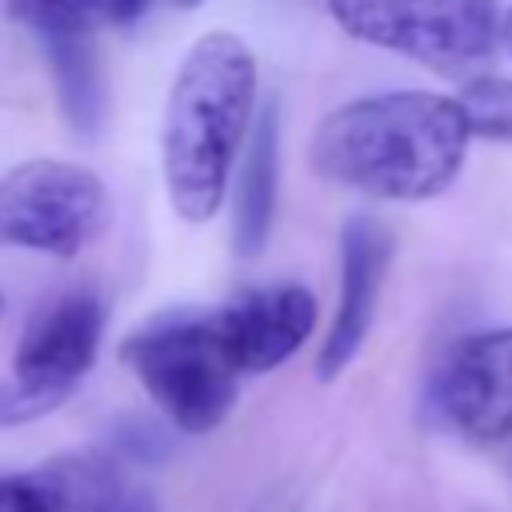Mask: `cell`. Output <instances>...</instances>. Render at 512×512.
<instances>
[{"instance_id": "14", "label": "cell", "mask_w": 512, "mask_h": 512, "mask_svg": "<svg viewBox=\"0 0 512 512\" xmlns=\"http://www.w3.org/2000/svg\"><path fill=\"white\" fill-rule=\"evenodd\" d=\"M452 100L464 116L468 136L512 144V80L508 76H492V72L472 76Z\"/></svg>"}, {"instance_id": "4", "label": "cell", "mask_w": 512, "mask_h": 512, "mask_svg": "<svg viewBox=\"0 0 512 512\" xmlns=\"http://www.w3.org/2000/svg\"><path fill=\"white\" fill-rule=\"evenodd\" d=\"M328 12L352 40L428 68L484 60L500 40L496 0H328Z\"/></svg>"}, {"instance_id": "16", "label": "cell", "mask_w": 512, "mask_h": 512, "mask_svg": "<svg viewBox=\"0 0 512 512\" xmlns=\"http://www.w3.org/2000/svg\"><path fill=\"white\" fill-rule=\"evenodd\" d=\"M172 4H180V8H200L204 0H172Z\"/></svg>"}, {"instance_id": "15", "label": "cell", "mask_w": 512, "mask_h": 512, "mask_svg": "<svg viewBox=\"0 0 512 512\" xmlns=\"http://www.w3.org/2000/svg\"><path fill=\"white\" fill-rule=\"evenodd\" d=\"M500 40H504V48H508V56H512V4H508L504 16H500Z\"/></svg>"}, {"instance_id": "10", "label": "cell", "mask_w": 512, "mask_h": 512, "mask_svg": "<svg viewBox=\"0 0 512 512\" xmlns=\"http://www.w3.org/2000/svg\"><path fill=\"white\" fill-rule=\"evenodd\" d=\"M392 268V232L372 216H352L340 232V300L316 352V376L336 380L368 340L384 276Z\"/></svg>"}, {"instance_id": "1", "label": "cell", "mask_w": 512, "mask_h": 512, "mask_svg": "<svg viewBox=\"0 0 512 512\" xmlns=\"http://www.w3.org/2000/svg\"><path fill=\"white\" fill-rule=\"evenodd\" d=\"M468 128L452 96L404 88L332 108L312 136L324 180L376 200H432L464 168Z\"/></svg>"}, {"instance_id": "7", "label": "cell", "mask_w": 512, "mask_h": 512, "mask_svg": "<svg viewBox=\"0 0 512 512\" xmlns=\"http://www.w3.org/2000/svg\"><path fill=\"white\" fill-rule=\"evenodd\" d=\"M432 408L468 444L512 440V328L456 340L432 376Z\"/></svg>"}, {"instance_id": "2", "label": "cell", "mask_w": 512, "mask_h": 512, "mask_svg": "<svg viewBox=\"0 0 512 512\" xmlns=\"http://www.w3.org/2000/svg\"><path fill=\"white\" fill-rule=\"evenodd\" d=\"M256 88V56L236 32H204L184 52L160 120L164 188L180 220L204 224L220 212L256 120Z\"/></svg>"}, {"instance_id": "17", "label": "cell", "mask_w": 512, "mask_h": 512, "mask_svg": "<svg viewBox=\"0 0 512 512\" xmlns=\"http://www.w3.org/2000/svg\"><path fill=\"white\" fill-rule=\"evenodd\" d=\"M0 312H4V296H0Z\"/></svg>"}, {"instance_id": "8", "label": "cell", "mask_w": 512, "mask_h": 512, "mask_svg": "<svg viewBox=\"0 0 512 512\" xmlns=\"http://www.w3.org/2000/svg\"><path fill=\"white\" fill-rule=\"evenodd\" d=\"M220 344L236 376H256L280 368L316 328V296L296 284H252L228 304L212 308Z\"/></svg>"}, {"instance_id": "12", "label": "cell", "mask_w": 512, "mask_h": 512, "mask_svg": "<svg viewBox=\"0 0 512 512\" xmlns=\"http://www.w3.org/2000/svg\"><path fill=\"white\" fill-rule=\"evenodd\" d=\"M60 112L80 136H96L108 116V88L92 40H44Z\"/></svg>"}, {"instance_id": "9", "label": "cell", "mask_w": 512, "mask_h": 512, "mask_svg": "<svg viewBox=\"0 0 512 512\" xmlns=\"http://www.w3.org/2000/svg\"><path fill=\"white\" fill-rule=\"evenodd\" d=\"M0 512H152L108 452H68L0 476Z\"/></svg>"}, {"instance_id": "13", "label": "cell", "mask_w": 512, "mask_h": 512, "mask_svg": "<svg viewBox=\"0 0 512 512\" xmlns=\"http://www.w3.org/2000/svg\"><path fill=\"white\" fill-rule=\"evenodd\" d=\"M148 0H8V16L40 40H92L100 28L132 24Z\"/></svg>"}, {"instance_id": "11", "label": "cell", "mask_w": 512, "mask_h": 512, "mask_svg": "<svg viewBox=\"0 0 512 512\" xmlns=\"http://www.w3.org/2000/svg\"><path fill=\"white\" fill-rule=\"evenodd\" d=\"M276 184H280V112H276V104H264L252 120L240 176H236L232 244H236V256H244V260H256L272 236Z\"/></svg>"}, {"instance_id": "6", "label": "cell", "mask_w": 512, "mask_h": 512, "mask_svg": "<svg viewBox=\"0 0 512 512\" xmlns=\"http://www.w3.org/2000/svg\"><path fill=\"white\" fill-rule=\"evenodd\" d=\"M100 340H104L100 292L64 288L28 316L12 360V384L60 408L96 364Z\"/></svg>"}, {"instance_id": "3", "label": "cell", "mask_w": 512, "mask_h": 512, "mask_svg": "<svg viewBox=\"0 0 512 512\" xmlns=\"http://www.w3.org/2000/svg\"><path fill=\"white\" fill-rule=\"evenodd\" d=\"M120 360L168 424L188 436L220 428L240 392V376L224 356L212 312L204 308H172L144 320L124 336Z\"/></svg>"}, {"instance_id": "5", "label": "cell", "mask_w": 512, "mask_h": 512, "mask_svg": "<svg viewBox=\"0 0 512 512\" xmlns=\"http://www.w3.org/2000/svg\"><path fill=\"white\" fill-rule=\"evenodd\" d=\"M108 220L104 180L72 160H28L0 176V244L76 256Z\"/></svg>"}]
</instances>
